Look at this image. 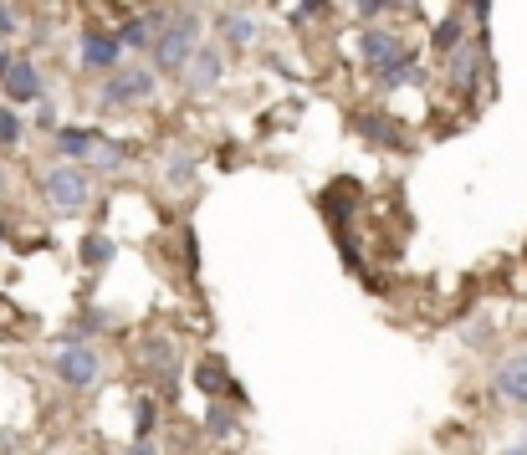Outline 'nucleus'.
<instances>
[{
  "label": "nucleus",
  "instance_id": "1",
  "mask_svg": "<svg viewBox=\"0 0 527 455\" xmlns=\"http://www.w3.org/2000/svg\"><path fill=\"white\" fill-rule=\"evenodd\" d=\"M195 36H200V16L195 11H180L169 16V26L154 36V72H185L190 52H195Z\"/></svg>",
  "mask_w": 527,
  "mask_h": 455
},
{
  "label": "nucleus",
  "instance_id": "27",
  "mask_svg": "<svg viewBox=\"0 0 527 455\" xmlns=\"http://www.w3.org/2000/svg\"><path fill=\"white\" fill-rule=\"evenodd\" d=\"M36 123H41V128H52V123H57V108H52L47 98H41V103H36Z\"/></svg>",
  "mask_w": 527,
  "mask_h": 455
},
{
  "label": "nucleus",
  "instance_id": "26",
  "mask_svg": "<svg viewBox=\"0 0 527 455\" xmlns=\"http://www.w3.org/2000/svg\"><path fill=\"white\" fill-rule=\"evenodd\" d=\"M16 31H21L16 11H11V6H0V36H16Z\"/></svg>",
  "mask_w": 527,
  "mask_h": 455
},
{
  "label": "nucleus",
  "instance_id": "30",
  "mask_svg": "<svg viewBox=\"0 0 527 455\" xmlns=\"http://www.w3.org/2000/svg\"><path fill=\"white\" fill-rule=\"evenodd\" d=\"M328 11V0H302V16H323Z\"/></svg>",
  "mask_w": 527,
  "mask_h": 455
},
{
  "label": "nucleus",
  "instance_id": "15",
  "mask_svg": "<svg viewBox=\"0 0 527 455\" xmlns=\"http://www.w3.org/2000/svg\"><path fill=\"white\" fill-rule=\"evenodd\" d=\"M144 363H149V369L159 374V384H164V379H174V363H180V353H174V343H169V338H149Z\"/></svg>",
  "mask_w": 527,
  "mask_h": 455
},
{
  "label": "nucleus",
  "instance_id": "14",
  "mask_svg": "<svg viewBox=\"0 0 527 455\" xmlns=\"http://www.w3.org/2000/svg\"><path fill=\"white\" fill-rule=\"evenodd\" d=\"M256 16H246V11H226L221 16V41H231V47H251L256 41Z\"/></svg>",
  "mask_w": 527,
  "mask_h": 455
},
{
  "label": "nucleus",
  "instance_id": "28",
  "mask_svg": "<svg viewBox=\"0 0 527 455\" xmlns=\"http://www.w3.org/2000/svg\"><path fill=\"white\" fill-rule=\"evenodd\" d=\"M128 455H159V445L154 440H134V445H128Z\"/></svg>",
  "mask_w": 527,
  "mask_h": 455
},
{
  "label": "nucleus",
  "instance_id": "19",
  "mask_svg": "<svg viewBox=\"0 0 527 455\" xmlns=\"http://www.w3.org/2000/svg\"><path fill=\"white\" fill-rule=\"evenodd\" d=\"M205 430H210L215 440H231V435H236V409L215 399V404H210V415H205Z\"/></svg>",
  "mask_w": 527,
  "mask_h": 455
},
{
  "label": "nucleus",
  "instance_id": "11",
  "mask_svg": "<svg viewBox=\"0 0 527 455\" xmlns=\"http://www.w3.org/2000/svg\"><path fill=\"white\" fill-rule=\"evenodd\" d=\"M195 384H200L210 399H221V394H236V399H241V389H236V379L226 374L221 358H200V363H195Z\"/></svg>",
  "mask_w": 527,
  "mask_h": 455
},
{
  "label": "nucleus",
  "instance_id": "8",
  "mask_svg": "<svg viewBox=\"0 0 527 455\" xmlns=\"http://www.w3.org/2000/svg\"><path fill=\"white\" fill-rule=\"evenodd\" d=\"M497 399L502 404H512V409H527V353H517V358H507L502 369H497Z\"/></svg>",
  "mask_w": 527,
  "mask_h": 455
},
{
  "label": "nucleus",
  "instance_id": "7",
  "mask_svg": "<svg viewBox=\"0 0 527 455\" xmlns=\"http://www.w3.org/2000/svg\"><path fill=\"white\" fill-rule=\"evenodd\" d=\"M118 57H123V47H118V36L113 31H82V67L87 72H118Z\"/></svg>",
  "mask_w": 527,
  "mask_h": 455
},
{
  "label": "nucleus",
  "instance_id": "32",
  "mask_svg": "<svg viewBox=\"0 0 527 455\" xmlns=\"http://www.w3.org/2000/svg\"><path fill=\"white\" fill-rule=\"evenodd\" d=\"M502 455H527V440H517V445H507Z\"/></svg>",
  "mask_w": 527,
  "mask_h": 455
},
{
  "label": "nucleus",
  "instance_id": "33",
  "mask_svg": "<svg viewBox=\"0 0 527 455\" xmlns=\"http://www.w3.org/2000/svg\"><path fill=\"white\" fill-rule=\"evenodd\" d=\"M0 246H6V220H0Z\"/></svg>",
  "mask_w": 527,
  "mask_h": 455
},
{
  "label": "nucleus",
  "instance_id": "31",
  "mask_svg": "<svg viewBox=\"0 0 527 455\" xmlns=\"http://www.w3.org/2000/svg\"><path fill=\"white\" fill-rule=\"evenodd\" d=\"M11 57H16V52H6V47H0V77H6V67H11Z\"/></svg>",
  "mask_w": 527,
  "mask_h": 455
},
{
  "label": "nucleus",
  "instance_id": "2",
  "mask_svg": "<svg viewBox=\"0 0 527 455\" xmlns=\"http://www.w3.org/2000/svg\"><path fill=\"white\" fill-rule=\"evenodd\" d=\"M41 195H47V205L57 215H82L87 200H93V179H87V169L77 164H57L41 174Z\"/></svg>",
  "mask_w": 527,
  "mask_h": 455
},
{
  "label": "nucleus",
  "instance_id": "25",
  "mask_svg": "<svg viewBox=\"0 0 527 455\" xmlns=\"http://www.w3.org/2000/svg\"><path fill=\"white\" fill-rule=\"evenodd\" d=\"M354 11L364 21H374V16H389V0H354Z\"/></svg>",
  "mask_w": 527,
  "mask_h": 455
},
{
  "label": "nucleus",
  "instance_id": "13",
  "mask_svg": "<svg viewBox=\"0 0 527 455\" xmlns=\"http://www.w3.org/2000/svg\"><path fill=\"white\" fill-rule=\"evenodd\" d=\"M93 144H98L93 128H57V139H52V149L62 154V164L67 159H87V154H93Z\"/></svg>",
  "mask_w": 527,
  "mask_h": 455
},
{
  "label": "nucleus",
  "instance_id": "24",
  "mask_svg": "<svg viewBox=\"0 0 527 455\" xmlns=\"http://www.w3.org/2000/svg\"><path fill=\"white\" fill-rule=\"evenodd\" d=\"M461 31H466L461 16H446L441 26H435V52H456L461 47Z\"/></svg>",
  "mask_w": 527,
  "mask_h": 455
},
{
  "label": "nucleus",
  "instance_id": "4",
  "mask_svg": "<svg viewBox=\"0 0 527 455\" xmlns=\"http://www.w3.org/2000/svg\"><path fill=\"white\" fill-rule=\"evenodd\" d=\"M154 72L149 67H118L103 77L98 87V108H134V103H149L154 98Z\"/></svg>",
  "mask_w": 527,
  "mask_h": 455
},
{
  "label": "nucleus",
  "instance_id": "34",
  "mask_svg": "<svg viewBox=\"0 0 527 455\" xmlns=\"http://www.w3.org/2000/svg\"><path fill=\"white\" fill-rule=\"evenodd\" d=\"M0 195H6V169H0Z\"/></svg>",
  "mask_w": 527,
  "mask_h": 455
},
{
  "label": "nucleus",
  "instance_id": "20",
  "mask_svg": "<svg viewBox=\"0 0 527 455\" xmlns=\"http://www.w3.org/2000/svg\"><path fill=\"white\" fill-rule=\"evenodd\" d=\"M113 36H118V47H134V52H144L149 41H154V31H149V21H144V16L123 21V31H113Z\"/></svg>",
  "mask_w": 527,
  "mask_h": 455
},
{
  "label": "nucleus",
  "instance_id": "6",
  "mask_svg": "<svg viewBox=\"0 0 527 455\" xmlns=\"http://www.w3.org/2000/svg\"><path fill=\"white\" fill-rule=\"evenodd\" d=\"M0 87H6V103H41V67L31 57H11Z\"/></svg>",
  "mask_w": 527,
  "mask_h": 455
},
{
  "label": "nucleus",
  "instance_id": "5",
  "mask_svg": "<svg viewBox=\"0 0 527 455\" xmlns=\"http://www.w3.org/2000/svg\"><path fill=\"white\" fill-rule=\"evenodd\" d=\"M221 72H226V57H221V47H195L190 52V62H185V93L190 98H205V93H215L221 87Z\"/></svg>",
  "mask_w": 527,
  "mask_h": 455
},
{
  "label": "nucleus",
  "instance_id": "22",
  "mask_svg": "<svg viewBox=\"0 0 527 455\" xmlns=\"http://www.w3.org/2000/svg\"><path fill=\"white\" fill-rule=\"evenodd\" d=\"M87 159H93L98 169H108V174H118V169L128 164V149H123L118 139H108V144H93V154H87Z\"/></svg>",
  "mask_w": 527,
  "mask_h": 455
},
{
  "label": "nucleus",
  "instance_id": "29",
  "mask_svg": "<svg viewBox=\"0 0 527 455\" xmlns=\"http://www.w3.org/2000/svg\"><path fill=\"white\" fill-rule=\"evenodd\" d=\"M471 6H476V21H481V26L492 21V0H471Z\"/></svg>",
  "mask_w": 527,
  "mask_h": 455
},
{
  "label": "nucleus",
  "instance_id": "18",
  "mask_svg": "<svg viewBox=\"0 0 527 455\" xmlns=\"http://www.w3.org/2000/svg\"><path fill=\"white\" fill-rule=\"evenodd\" d=\"M164 185H169V190H190V185H195V159H190V154H169Z\"/></svg>",
  "mask_w": 527,
  "mask_h": 455
},
{
  "label": "nucleus",
  "instance_id": "12",
  "mask_svg": "<svg viewBox=\"0 0 527 455\" xmlns=\"http://www.w3.org/2000/svg\"><path fill=\"white\" fill-rule=\"evenodd\" d=\"M481 67H487V62L476 57V47H456V52H451V82L461 87L466 98H476V77H481Z\"/></svg>",
  "mask_w": 527,
  "mask_h": 455
},
{
  "label": "nucleus",
  "instance_id": "16",
  "mask_svg": "<svg viewBox=\"0 0 527 455\" xmlns=\"http://www.w3.org/2000/svg\"><path fill=\"white\" fill-rule=\"evenodd\" d=\"M154 430H159V399L139 394L134 399V440H154Z\"/></svg>",
  "mask_w": 527,
  "mask_h": 455
},
{
  "label": "nucleus",
  "instance_id": "9",
  "mask_svg": "<svg viewBox=\"0 0 527 455\" xmlns=\"http://www.w3.org/2000/svg\"><path fill=\"white\" fill-rule=\"evenodd\" d=\"M394 52H405V47H400V36L384 31V26H369V31L359 36V57H364V67H369V72H374L379 62H389Z\"/></svg>",
  "mask_w": 527,
  "mask_h": 455
},
{
  "label": "nucleus",
  "instance_id": "21",
  "mask_svg": "<svg viewBox=\"0 0 527 455\" xmlns=\"http://www.w3.org/2000/svg\"><path fill=\"white\" fill-rule=\"evenodd\" d=\"M113 251H118V246H113L108 236H87V241L77 246V256H82V266H108V261H113Z\"/></svg>",
  "mask_w": 527,
  "mask_h": 455
},
{
  "label": "nucleus",
  "instance_id": "10",
  "mask_svg": "<svg viewBox=\"0 0 527 455\" xmlns=\"http://www.w3.org/2000/svg\"><path fill=\"white\" fill-rule=\"evenodd\" d=\"M374 77H379V87H410V82H420L425 72H420V57L394 52L389 62H379V67H374Z\"/></svg>",
  "mask_w": 527,
  "mask_h": 455
},
{
  "label": "nucleus",
  "instance_id": "3",
  "mask_svg": "<svg viewBox=\"0 0 527 455\" xmlns=\"http://www.w3.org/2000/svg\"><path fill=\"white\" fill-rule=\"evenodd\" d=\"M57 379H62L67 389H77V394L98 389V384H103V358H98V348H87L82 338H62V348H57Z\"/></svg>",
  "mask_w": 527,
  "mask_h": 455
},
{
  "label": "nucleus",
  "instance_id": "23",
  "mask_svg": "<svg viewBox=\"0 0 527 455\" xmlns=\"http://www.w3.org/2000/svg\"><path fill=\"white\" fill-rule=\"evenodd\" d=\"M26 139V123H21V113L11 108V103H0V144L6 149H16Z\"/></svg>",
  "mask_w": 527,
  "mask_h": 455
},
{
  "label": "nucleus",
  "instance_id": "17",
  "mask_svg": "<svg viewBox=\"0 0 527 455\" xmlns=\"http://www.w3.org/2000/svg\"><path fill=\"white\" fill-rule=\"evenodd\" d=\"M359 133H369L374 144H400V128H394L384 113H359Z\"/></svg>",
  "mask_w": 527,
  "mask_h": 455
}]
</instances>
